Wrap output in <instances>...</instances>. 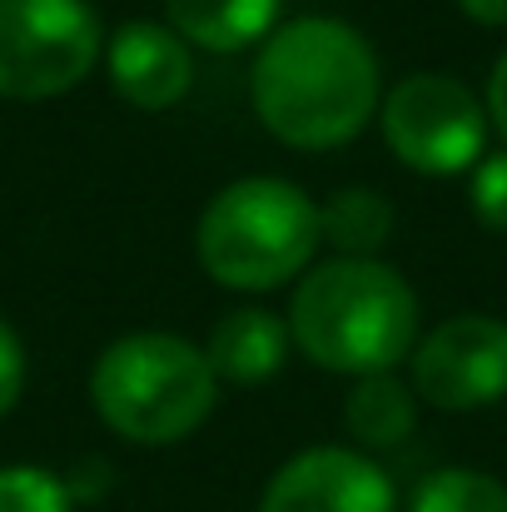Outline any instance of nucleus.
Listing matches in <instances>:
<instances>
[{
    "mask_svg": "<svg viewBox=\"0 0 507 512\" xmlns=\"http://www.w3.org/2000/svg\"><path fill=\"white\" fill-rule=\"evenodd\" d=\"M343 428L358 453H383L413 438L418 428V393L398 373H363L343 398Z\"/></svg>",
    "mask_w": 507,
    "mask_h": 512,
    "instance_id": "nucleus-12",
    "label": "nucleus"
},
{
    "mask_svg": "<svg viewBox=\"0 0 507 512\" xmlns=\"http://www.w3.org/2000/svg\"><path fill=\"white\" fill-rule=\"evenodd\" d=\"M219 398V378L204 348L165 329L115 339L90 368V403L100 423L140 448H169L189 438Z\"/></svg>",
    "mask_w": 507,
    "mask_h": 512,
    "instance_id": "nucleus-4",
    "label": "nucleus"
},
{
    "mask_svg": "<svg viewBox=\"0 0 507 512\" xmlns=\"http://www.w3.org/2000/svg\"><path fill=\"white\" fill-rule=\"evenodd\" d=\"M458 10L483 30H503L507 25V0H458Z\"/></svg>",
    "mask_w": 507,
    "mask_h": 512,
    "instance_id": "nucleus-19",
    "label": "nucleus"
},
{
    "mask_svg": "<svg viewBox=\"0 0 507 512\" xmlns=\"http://www.w3.org/2000/svg\"><path fill=\"white\" fill-rule=\"evenodd\" d=\"M259 512H398L388 473L358 448H304L264 488Z\"/></svg>",
    "mask_w": 507,
    "mask_h": 512,
    "instance_id": "nucleus-8",
    "label": "nucleus"
},
{
    "mask_svg": "<svg viewBox=\"0 0 507 512\" xmlns=\"http://www.w3.org/2000/svg\"><path fill=\"white\" fill-rule=\"evenodd\" d=\"M289 348H294L289 319L249 304V309H234L214 324V334L204 343V358H209L219 383L254 388V383H269L289 363Z\"/></svg>",
    "mask_w": 507,
    "mask_h": 512,
    "instance_id": "nucleus-10",
    "label": "nucleus"
},
{
    "mask_svg": "<svg viewBox=\"0 0 507 512\" xmlns=\"http://www.w3.org/2000/svg\"><path fill=\"white\" fill-rule=\"evenodd\" d=\"M408 383L418 403L438 413H473L507 398V319L453 314L433 324L408 353Z\"/></svg>",
    "mask_w": 507,
    "mask_h": 512,
    "instance_id": "nucleus-7",
    "label": "nucleus"
},
{
    "mask_svg": "<svg viewBox=\"0 0 507 512\" xmlns=\"http://www.w3.org/2000/svg\"><path fill=\"white\" fill-rule=\"evenodd\" d=\"M408 512H507V483L483 468H438L413 488Z\"/></svg>",
    "mask_w": 507,
    "mask_h": 512,
    "instance_id": "nucleus-14",
    "label": "nucleus"
},
{
    "mask_svg": "<svg viewBox=\"0 0 507 512\" xmlns=\"http://www.w3.org/2000/svg\"><path fill=\"white\" fill-rule=\"evenodd\" d=\"M319 244V204L279 174H244L224 184L194 224L199 269L234 294L299 284Z\"/></svg>",
    "mask_w": 507,
    "mask_h": 512,
    "instance_id": "nucleus-3",
    "label": "nucleus"
},
{
    "mask_svg": "<svg viewBox=\"0 0 507 512\" xmlns=\"http://www.w3.org/2000/svg\"><path fill=\"white\" fill-rule=\"evenodd\" d=\"M0 512H75L65 478L45 468H0Z\"/></svg>",
    "mask_w": 507,
    "mask_h": 512,
    "instance_id": "nucleus-15",
    "label": "nucleus"
},
{
    "mask_svg": "<svg viewBox=\"0 0 507 512\" xmlns=\"http://www.w3.org/2000/svg\"><path fill=\"white\" fill-rule=\"evenodd\" d=\"M378 130L393 160L413 174L453 179L473 174V165L488 155V105L443 70H418L388 85L378 105Z\"/></svg>",
    "mask_w": 507,
    "mask_h": 512,
    "instance_id": "nucleus-5",
    "label": "nucleus"
},
{
    "mask_svg": "<svg viewBox=\"0 0 507 512\" xmlns=\"http://www.w3.org/2000/svg\"><path fill=\"white\" fill-rule=\"evenodd\" d=\"M105 70L115 95L135 110H174L194 85L189 40L160 20H125L105 40Z\"/></svg>",
    "mask_w": 507,
    "mask_h": 512,
    "instance_id": "nucleus-9",
    "label": "nucleus"
},
{
    "mask_svg": "<svg viewBox=\"0 0 507 512\" xmlns=\"http://www.w3.org/2000/svg\"><path fill=\"white\" fill-rule=\"evenodd\" d=\"M105 25L90 0H0V95L55 100L90 80Z\"/></svg>",
    "mask_w": 507,
    "mask_h": 512,
    "instance_id": "nucleus-6",
    "label": "nucleus"
},
{
    "mask_svg": "<svg viewBox=\"0 0 507 512\" xmlns=\"http://www.w3.org/2000/svg\"><path fill=\"white\" fill-rule=\"evenodd\" d=\"M388 234H393V204H388V194H378L368 184L334 189L319 204V239L334 244L343 259H378Z\"/></svg>",
    "mask_w": 507,
    "mask_h": 512,
    "instance_id": "nucleus-13",
    "label": "nucleus"
},
{
    "mask_svg": "<svg viewBox=\"0 0 507 512\" xmlns=\"http://www.w3.org/2000/svg\"><path fill=\"white\" fill-rule=\"evenodd\" d=\"M468 204H473L483 229L507 234V145L473 165V174H468Z\"/></svg>",
    "mask_w": 507,
    "mask_h": 512,
    "instance_id": "nucleus-16",
    "label": "nucleus"
},
{
    "mask_svg": "<svg viewBox=\"0 0 507 512\" xmlns=\"http://www.w3.org/2000/svg\"><path fill=\"white\" fill-rule=\"evenodd\" d=\"M259 125L289 150H338L358 140L383 105V70L363 30L334 15L279 25L249 70Z\"/></svg>",
    "mask_w": 507,
    "mask_h": 512,
    "instance_id": "nucleus-1",
    "label": "nucleus"
},
{
    "mask_svg": "<svg viewBox=\"0 0 507 512\" xmlns=\"http://www.w3.org/2000/svg\"><path fill=\"white\" fill-rule=\"evenodd\" d=\"M20 393H25V343L0 319V418L20 403Z\"/></svg>",
    "mask_w": 507,
    "mask_h": 512,
    "instance_id": "nucleus-17",
    "label": "nucleus"
},
{
    "mask_svg": "<svg viewBox=\"0 0 507 512\" xmlns=\"http://www.w3.org/2000/svg\"><path fill=\"white\" fill-rule=\"evenodd\" d=\"M418 294L383 259L314 264L289 299V339L324 373H393L418 348Z\"/></svg>",
    "mask_w": 507,
    "mask_h": 512,
    "instance_id": "nucleus-2",
    "label": "nucleus"
},
{
    "mask_svg": "<svg viewBox=\"0 0 507 512\" xmlns=\"http://www.w3.org/2000/svg\"><path fill=\"white\" fill-rule=\"evenodd\" d=\"M483 105H488V125L503 135V145H507V50L493 60V75H488V95H483Z\"/></svg>",
    "mask_w": 507,
    "mask_h": 512,
    "instance_id": "nucleus-18",
    "label": "nucleus"
},
{
    "mask_svg": "<svg viewBox=\"0 0 507 512\" xmlns=\"http://www.w3.org/2000/svg\"><path fill=\"white\" fill-rule=\"evenodd\" d=\"M279 5L284 0H165V15L189 45L229 55L269 40L279 30Z\"/></svg>",
    "mask_w": 507,
    "mask_h": 512,
    "instance_id": "nucleus-11",
    "label": "nucleus"
}]
</instances>
